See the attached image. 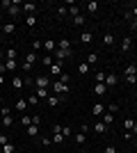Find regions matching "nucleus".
Instances as JSON below:
<instances>
[{"label":"nucleus","instance_id":"f257e3e1","mask_svg":"<svg viewBox=\"0 0 137 153\" xmlns=\"http://www.w3.org/2000/svg\"><path fill=\"white\" fill-rule=\"evenodd\" d=\"M53 91H55V96L69 94V91H71V85H69V82H62V80H55V82H53Z\"/></svg>","mask_w":137,"mask_h":153},{"label":"nucleus","instance_id":"f03ea898","mask_svg":"<svg viewBox=\"0 0 137 153\" xmlns=\"http://www.w3.org/2000/svg\"><path fill=\"white\" fill-rule=\"evenodd\" d=\"M34 62H37V53H27L25 55V59H23V64H21V69L23 71H32V66H34Z\"/></svg>","mask_w":137,"mask_h":153},{"label":"nucleus","instance_id":"7ed1b4c3","mask_svg":"<svg viewBox=\"0 0 137 153\" xmlns=\"http://www.w3.org/2000/svg\"><path fill=\"white\" fill-rule=\"evenodd\" d=\"M32 85L37 87V89H48V85H50V78L48 76H37L32 80Z\"/></svg>","mask_w":137,"mask_h":153},{"label":"nucleus","instance_id":"20e7f679","mask_svg":"<svg viewBox=\"0 0 137 153\" xmlns=\"http://www.w3.org/2000/svg\"><path fill=\"white\" fill-rule=\"evenodd\" d=\"M53 57H55V62H64V59H69V57H73V51H55L53 53Z\"/></svg>","mask_w":137,"mask_h":153},{"label":"nucleus","instance_id":"39448f33","mask_svg":"<svg viewBox=\"0 0 137 153\" xmlns=\"http://www.w3.org/2000/svg\"><path fill=\"white\" fill-rule=\"evenodd\" d=\"M44 51L48 53V55H53V53L57 51V41H53V39H46V41H44Z\"/></svg>","mask_w":137,"mask_h":153},{"label":"nucleus","instance_id":"423d86ee","mask_svg":"<svg viewBox=\"0 0 137 153\" xmlns=\"http://www.w3.org/2000/svg\"><path fill=\"white\" fill-rule=\"evenodd\" d=\"M62 64L64 62H53V66H50V76L53 78H62Z\"/></svg>","mask_w":137,"mask_h":153},{"label":"nucleus","instance_id":"0eeeda50","mask_svg":"<svg viewBox=\"0 0 137 153\" xmlns=\"http://www.w3.org/2000/svg\"><path fill=\"white\" fill-rule=\"evenodd\" d=\"M105 91H107V85L105 82H96L94 85V96H105Z\"/></svg>","mask_w":137,"mask_h":153},{"label":"nucleus","instance_id":"6e6552de","mask_svg":"<svg viewBox=\"0 0 137 153\" xmlns=\"http://www.w3.org/2000/svg\"><path fill=\"white\" fill-rule=\"evenodd\" d=\"M91 114H94V117L105 114V105H103V103H94V105H91Z\"/></svg>","mask_w":137,"mask_h":153},{"label":"nucleus","instance_id":"1a4fd4ad","mask_svg":"<svg viewBox=\"0 0 137 153\" xmlns=\"http://www.w3.org/2000/svg\"><path fill=\"white\" fill-rule=\"evenodd\" d=\"M7 14H9L12 19H16V16L21 14V2H12V7L7 9Z\"/></svg>","mask_w":137,"mask_h":153},{"label":"nucleus","instance_id":"9d476101","mask_svg":"<svg viewBox=\"0 0 137 153\" xmlns=\"http://www.w3.org/2000/svg\"><path fill=\"white\" fill-rule=\"evenodd\" d=\"M34 9H37V5H34V2H23V5H21V12H25L27 16H30V14H34Z\"/></svg>","mask_w":137,"mask_h":153},{"label":"nucleus","instance_id":"9b49d317","mask_svg":"<svg viewBox=\"0 0 137 153\" xmlns=\"http://www.w3.org/2000/svg\"><path fill=\"white\" fill-rule=\"evenodd\" d=\"M14 32H16V25H14V23H2V34L9 37V34H14Z\"/></svg>","mask_w":137,"mask_h":153},{"label":"nucleus","instance_id":"f8f14e48","mask_svg":"<svg viewBox=\"0 0 137 153\" xmlns=\"http://www.w3.org/2000/svg\"><path fill=\"white\" fill-rule=\"evenodd\" d=\"M117 82H119V78L114 76V73H107V76H105V85H107V87H114Z\"/></svg>","mask_w":137,"mask_h":153},{"label":"nucleus","instance_id":"ddd939ff","mask_svg":"<svg viewBox=\"0 0 137 153\" xmlns=\"http://www.w3.org/2000/svg\"><path fill=\"white\" fill-rule=\"evenodd\" d=\"M25 108H27V98L21 96L19 101H16V110H19V112H25Z\"/></svg>","mask_w":137,"mask_h":153},{"label":"nucleus","instance_id":"4468645a","mask_svg":"<svg viewBox=\"0 0 137 153\" xmlns=\"http://www.w3.org/2000/svg\"><path fill=\"white\" fill-rule=\"evenodd\" d=\"M57 48H59V51H71V41H69V39H59Z\"/></svg>","mask_w":137,"mask_h":153},{"label":"nucleus","instance_id":"2eb2a0df","mask_svg":"<svg viewBox=\"0 0 137 153\" xmlns=\"http://www.w3.org/2000/svg\"><path fill=\"white\" fill-rule=\"evenodd\" d=\"M32 94L37 96V98H48V96H50V89H37V87H34Z\"/></svg>","mask_w":137,"mask_h":153},{"label":"nucleus","instance_id":"dca6fc26","mask_svg":"<svg viewBox=\"0 0 137 153\" xmlns=\"http://www.w3.org/2000/svg\"><path fill=\"white\" fill-rule=\"evenodd\" d=\"M14 89H16V91H21V89H23V87H25V78H14Z\"/></svg>","mask_w":137,"mask_h":153},{"label":"nucleus","instance_id":"f3484780","mask_svg":"<svg viewBox=\"0 0 137 153\" xmlns=\"http://www.w3.org/2000/svg\"><path fill=\"white\" fill-rule=\"evenodd\" d=\"M124 76H137V64H128L124 69Z\"/></svg>","mask_w":137,"mask_h":153},{"label":"nucleus","instance_id":"a211bd4d","mask_svg":"<svg viewBox=\"0 0 137 153\" xmlns=\"http://www.w3.org/2000/svg\"><path fill=\"white\" fill-rule=\"evenodd\" d=\"M94 130H96V133H98V135H103V133H107V130H110V126H105V123H103V121H98V123H96V126H94Z\"/></svg>","mask_w":137,"mask_h":153},{"label":"nucleus","instance_id":"6ab92c4d","mask_svg":"<svg viewBox=\"0 0 137 153\" xmlns=\"http://www.w3.org/2000/svg\"><path fill=\"white\" fill-rule=\"evenodd\" d=\"M78 73H80V76H87V73H89V64H87V62H80L78 64Z\"/></svg>","mask_w":137,"mask_h":153},{"label":"nucleus","instance_id":"aec40b11","mask_svg":"<svg viewBox=\"0 0 137 153\" xmlns=\"http://www.w3.org/2000/svg\"><path fill=\"white\" fill-rule=\"evenodd\" d=\"M16 57H19L16 48H7V51H5V59H16Z\"/></svg>","mask_w":137,"mask_h":153},{"label":"nucleus","instance_id":"412c9836","mask_svg":"<svg viewBox=\"0 0 137 153\" xmlns=\"http://www.w3.org/2000/svg\"><path fill=\"white\" fill-rule=\"evenodd\" d=\"M5 71H16V59H5Z\"/></svg>","mask_w":137,"mask_h":153},{"label":"nucleus","instance_id":"4be33fe9","mask_svg":"<svg viewBox=\"0 0 137 153\" xmlns=\"http://www.w3.org/2000/svg\"><path fill=\"white\" fill-rule=\"evenodd\" d=\"M46 101H48V105H50V108H57V105H59V101H62V98H59V96H48Z\"/></svg>","mask_w":137,"mask_h":153},{"label":"nucleus","instance_id":"5701e85b","mask_svg":"<svg viewBox=\"0 0 137 153\" xmlns=\"http://www.w3.org/2000/svg\"><path fill=\"white\" fill-rule=\"evenodd\" d=\"M53 62H55V59H53V55H44V57H41V64H44V66H48V69L53 66Z\"/></svg>","mask_w":137,"mask_h":153},{"label":"nucleus","instance_id":"b1692460","mask_svg":"<svg viewBox=\"0 0 137 153\" xmlns=\"http://www.w3.org/2000/svg\"><path fill=\"white\" fill-rule=\"evenodd\" d=\"M96 9H98V2H96V0H89V2H87V12L94 14Z\"/></svg>","mask_w":137,"mask_h":153},{"label":"nucleus","instance_id":"393cba45","mask_svg":"<svg viewBox=\"0 0 137 153\" xmlns=\"http://www.w3.org/2000/svg\"><path fill=\"white\" fill-rule=\"evenodd\" d=\"M91 32H82V34H80V41H82V44H91Z\"/></svg>","mask_w":137,"mask_h":153},{"label":"nucleus","instance_id":"a878e982","mask_svg":"<svg viewBox=\"0 0 137 153\" xmlns=\"http://www.w3.org/2000/svg\"><path fill=\"white\" fill-rule=\"evenodd\" d=\"M25 25H30V27H34V25H37V16H34V14L25 16Z\"/></svg>","mask_w":137,"mask_h":153},{"label":"nucleus","instance_id":"bb28decb","mask_svg":"<svg viewBox=\"0 0 137 153\" xmlns=\"http://www.w3.org/2000/svg\"><path fill=\"white\" fill-rule=\"evenodd\" d=\"M103 44H105V46H112V44H114V34H110V32H107V34H103Z\"/></svg>","mask_w":137,"mask_h":153},{"label":"nucleus","instance_id":"cd10ccee","mask_svg":"<svg viewBox=\"0 0 137 153\" xmlns=\"http://www.w3.org/2000/svg\"><path fill=\"white\" fill-rule=\"evenodd\" d=\"M130 44H133V39L130 37H124V41H121V51H128V48H130Z\"/></svg>","mask_w":137,"mask_h":153},{"label":"nucleus","instance_id":"c85d7f7f","mask_svg":"<svg viewBox=\"0 0 137 153\" xmlns=\"http://www.w3.org/2000/svg\"><path fill=\"white\" fill-rule=\"evenodd\" d=\"M133 126H135V119H133V117H126L124 128H126V130H133Z\"/></svg>","mask_w":137,"mask_h":153},{"label":"nucleus","instance_id":"c756f323","mask_svg":"<svg viewBox=\"0 0 137 153\" xmlns=\"http://www.w3.org/2000/svg\"><path fill=\"white\" fill-rule=\"evenodd\" d=\"M96 62H98V53H89L87 55V64L91 66V64H96Z\"/></svg>","mask_w":137,"mask_h":153},{"label":"nucleus","instance_id":"7c9ffc66","mask_svg":"<svg viewBox=\"0 0 137 153\" xmlns=\"http://www.w3.org/2000/svg\"><path fill=\"white\" fill-rule=\"evenodd\" d=\"M112 121H114V114L105 112V117H103V123H105V126H112Z\"/></svg>","mask_w":137,"mask_h":153},{"label":"nucleus","instance_id":"2f4dec72","mask_svg":"<svg viewBox=\"0 0 137 153\" xmlns=\"http://www.w3.org/2000/svg\"><path fill=\"white\" fill-rule=\"evenodd\" d=\"M27 135H39V126H34V123H30V126H27Z\"/></svg>","mask_w":137,"mask_h":153},{"label":"nucleus","instance_id":"473e14b6","mask_svg":"<svg viewBox=\"0 0 137 153\" xmlns=\"http://www.w3.org/2000/svg\"><path fill=\"white\" fill-rule=\"evenodd\" d=\"M62 142H64V135H62V133H55V135H53V144H62Z\"/></svg>","mask_w":137,"mask_h":153},{"label":"nucleus","instance_id":"72a5a7b5","mask_svg":"<svg viewBox=\"0 0 137 153\" xmlns=\"http://www.w3.org/2000/svg\"><path fill=\"white\" fill-rule=\"evenodd\" d=\"M25 98H27V105H32V108H34V105H37V103H39V98H37V96H34V94L25 96Z\"/></svg>","mask_w":137,"mask_h":153},{"label":"nucleus","instance_id":"f704fd0d","mask_svg":"<svg viewBox=\"0 0 137 153\" xmlns=\"http://www.w3.org/2000/svg\"><path fill=\"white\" fill-rule=\"evenodd\" d=\"M69 14H71L73 19H76V16H80V7H76V5H71V7H69Z\"/></svg>","mask_w":137,"mask_h":153},{"label":"nucleus","instance_id":"c9c22d12","mask_svg":"<svg viewBox=\"0 0 137 153\" xmlns=\"http://www.w3.org/2000/svg\"><path fill=\"white\" fill-rule=\"evenodd\" d=\"M124 82H128V85H137V76H124Z\"/></svg>","mask_w":137,"mask_h":153},{"label":"nucleus","instance_id":"e433bc0d","mask_svg":"<svg viewBox=\"0 0 137 153\" xmlns=\"http://www.w3.org/2000/svg\"><path fill=\"white\" fill-rule=\"evenodd\" d=\"M85 140H87L85 133H78V135H76V144H85Z\"/></svg>","mask_w":137,"mask_h":153},{"label":"nucleus","instance_id":"4c0bfd02","mask_svg":"<svg viewBox=\"0 0 137 153\" xmlns=\"http://www.w3.org/2000/svg\"><path fill=\"white\" fill-rule=\"evenodd\" d=\"M21 123H23V126H30V123H32V117H25V114H23V117H21Z\"/></svg>","mask_w":137,"mask_h":153},{"label":"nucleus","instance_id":"58836bf2","mask_svg":"<svg viewBox=\"0 0 137 153\" xmlns=\"http://www.w3.org/2000/svg\"><path fill=\"white\" fill-rule=\"evenodd\" d=\"M94 78H96V82H105V73H103V71H96V76H94Z\"/></svg>","mask_w":137,"mask_h":153},{"label":"nucleus","instance_id":"ea45409f","mask_svg":"<svg viewBox=\"0 0 137 153\" xmlns=\"http://www.w3.org/2000/svg\"><path fill=\"white\" fill-rule=\"evenodd\" d=\"M82 23H85V16H82V14H80V16H76V19H73V25H82Z\"/></svg>","mask_w":137,"mask_h":153},{"label":"nucleus","instance_id":"a19ab883","mask_svg":"<svg viewBox=\"0 0 137 153\" xmlns=\"http://www.w3.org/2000/svg\"><path fill=\"white\" fill-rule=\"evenodd\" d=\"M2 151H5V153H14V144H12V142H9V144H5V146H2Z\"/></svg>","mask_w":137,"mask_h":153},{"label":"nucleus","instance_id":"79ce46f5","mask_svg":"<svg viewBox=\"0 0 137 153\" xmlns=\"http://www.w3.org/2000/svg\"><path fill=\"white\" fill-rule=\"evenodd\" d=\"M2 126H7V128L12 126V117H9V114H7V117H2Z\"/></svg>","mask_w":137,"mask_h":153},{"label":"nucleus","instance_id":"37998d69","mask_svg":"<svg viewBox=\"0 0 137 153\" xmlns=\"http://www.w3.org/2000/svg\"><path fill=\"white\" fill-rule=\"evenodd\" d=\"M39 48H44V41H32V51H39Z\"/></svg>","mask_w":137,"mask_h":153},{"label":"nucleus","instance_id":"c03bdc74","mask_svg":"<svg viewBox=\"0 0 137 153\" xmlns=\"http://www.w3.org/2000/svg\"><path fill=\"white\" fill-rule=\"evenodd\" d=\"M0 144H2V146H5V144H9V137H7V135H0Z\"/></svg>","mask_w":137,"mask_h":153},{"label":"nucleus","instance_id":"a18cd8bd","mask_svg":"<svg viewBox=\"0 0 137 153\" xmlns=\"http://www.w3.org/2000/svg\"><path fill=\"white\" fill-rule=\"evenodd\" d=\"M117 110H119V103H112V105H110V114H114Z\"/></svg>","mask_w":137,"mask_h":153},{"label":"nucleus","instance_id":"49530a36","mask_svg":"<svg viewBox=\"0 0 137 153\" xmlns=\"http://www.w3.org/2000/svg\"><path fill=\"white\" fill-rule=\"evenodd\" d=\"M105 153H117V149L112 146V144H107V146H105Z\"/></svg>","mask_w":137,"mask_h":153},{"label":"nucleus","instance_id":"de8ad7c7","mask_svg":"<svg viewBox=\"0 0 137 153\" xmlns=\"http://www.w3.org/2000/svg\"><path fill=\"white\" fill-rule=\"evenodd\" d=\"M55 133H62V126H59V123H55V126H53V135Z\"/></svg>","mask_w":137,"mask_h":153},{"label":"nucleus","instance_id":"09e8293b","mask_svg":"<svg viewBox=\"0 0 137 153\" xmlns=\"http://www.w3.org/2000/svg\"><path fill=\"white\" fill-rule=\"evenodd\" d=\"M0 114L7 117V114H9V108H5V105H2V108H0Z\"/></svg>","mask_w":137,"mask_h":153},{"label":"nucleus","instance_id":"8fccbe9b","mask_svg":"<svg viewBox=\"0 0 137 153\" xmlns=\"http://www.w3.org/2000/svg\"><path fill=\"white\" fill-rule=\"evenodd\" d=\"M50 142L53 140H48V137H41V144H44V146H50Z\"/></svg>","mask_w":137,"mask_h":153},{"label":"nucleus","instance_id":"3c124183","mask_svg":"<svg viewBox=\"0 0 137 153\" xmlns=\"http://www.w3.org/2000/svg\"><path fill=\"white\" fill-rule=\"evenodd\" d=\"M57 14L59 16H66V7H57Z\"/></svg>","mask_w":137,"mask_h":153},{"label":"nucleus","instance_id":"603ef678","mask_svg":"<svg viewBox=\"0 0 137 153\" xmlns=\"http://www.w3.org/2000/svg\"><path fill=\"white\" fill-rule=\"evenodd\" d=\"M130 16H133V19H137V5L133 7V9H130Z\"/></svg>","mask_w":137,"mask_h":153},{"label":"nucleus","instance_id":"864d4df0","mask_svg":"<svg viewBox=\"0 0 137 153\" xmlns=\"http://www.w3.org/2000/svg\"><path fill=\"white\" fill-rule=\"evenodd\" d=\"M130 27H133V30H137V19H133V21H130Z\"/></svg>","mask_w":137,"mask_h":153},{"label":"nucleus","instance_id":"5fc2aeb1","mask_svg":"<svg viewBox=\"0 0 137 153\" xmlns=\"http://www.w3.org/2000/svg\"><path fill=\"white\" fill-rule=\"evenodd\" d=\"M130 133H133V137H135V135H137V123H135V126H133V130H130Z\"/></svg>","mask_w":137,"mask_h":153},{"label":"nucleus","instance_id":"6e6d98bb","mask_svg":"<svg viewBox=\"0 0 137 153\" xmlns=\"http://www.w3.org/2000/svg\"><path fill=\"white\" fill-rule=\"evenodd\" d=\"M0 85H5V76L2 73H0Z\"/></svg>","mask_w":137,"mask_h":153},{"label":"nucleus","instance_id":"4d7b16f0","mask_svg":"<svg viewBox=\"0 0 137 153\" xmlns=\"http://www.w3.org/2000/svg\"><path fill=\"white\" fill-rule=\"evenodd\" d=\"M0 108H2V96H0Z\"/></svg>","mask_w":137,"mask_h":153},{"label":"nucleus","instance_id":"13d9d810","mask_svg":"<svg viewBox=\"0 0 137 153\" xmlns=\"http://www.w3.org/2000/svg\"><path fill=\"white\" fill-rule=\"evenodd\" d=\"M78 153H89V151H78Z\"/></svg>","mask_w":137,"mask_h":153},{"label":"nucleus","instance_id":"bf43d9fd","mask_svg":"<svg viewBox=\"0 0 137 153\" xmlns=\"http://www.w3.org/2000/svg\"><path fill=\"white\" fill-rule=\"evenodd\" d=\"M0 12H2V2H0Z\"/></svg>","mask_w":137,"mask_h":153}]
</instances>
